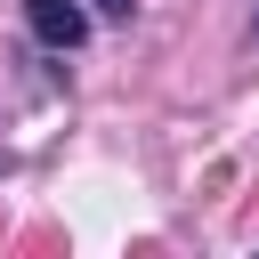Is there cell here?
Here are the masks:
<instances>
[{"label": "cell", "instance_id": "2", "mask_svg": "<svg viewBox=\"0 0 259 259\" xmlns=\"http://www.w3.org/2000/svg\"><path fill=\"white\" fill-rule=\"evenodd\" d=\"M97 8H105V16H130V0H97Z\"/></svg>", "mask_w": 259, "mask_h": 259}, {"label": "cell", "instance_id": "1", "mask_svg": "<svg viewBox=\"0 0 259 259\" xmlns=\"http://www.w3.org/2000/svg\"><path fill=\"white\" fill-rule=\"evenodd\" d=\"M24 24L40 49H81L89 40V8L81 0H24Z\"/></svg>", "mask_w": 259, "mask_h": 259}]
</instances>
